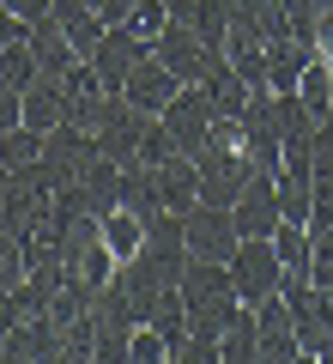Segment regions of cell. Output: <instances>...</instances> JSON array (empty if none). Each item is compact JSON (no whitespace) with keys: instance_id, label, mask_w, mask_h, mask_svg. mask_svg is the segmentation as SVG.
Segmentation results:
<instances>
[{"instance_id":"83f0119b","label":"cell","mask_w":333,"mask_h":364,"mask_svg":"<svg viewBox=\"0 0 333 364\" xmlns=\"http://www.w3.org/2000/svg\"><path fill=\"white\" fill-rule=\"evenodd\" d=\"M6 6H13L25 25H37V18H49V13H55V0H6Z\"/></svg>"},{"instance_id":"52a82bcc","label":"cell","mask_w":333,"mask_h":364,"mask_svg":"<svg viewBox=\"0 0 333 364\" xmlns=\"http://www.w3.org/2000/svg\"><path fill=\"white\" fill-rule=\"evenodd\" d=\"M255 328H261V364H291V358H303L297 316H291V304H285L279 291L255 304Z\"/></svg>"},{"instance_id":"ba28073f","label":"cell","mask_w":333,"mask_h":364,"mask_svg":"<svg viewBox=\"0 0 333 364\" xmlns=\"http://www.w3.org/2000/svg\"><path fill=\"white\" fill-rule=\"evenodd\" d=\"M231 219H236V231L243 237H273L285 225V207H279V182L273 176H255L243 188V195L231 200Z\"/></svg>"},{"instance_id":"4316f807","label":"cell","mask_w":333,"mask_h":364,"mask_svg":"<svg viewBox=\"0 0 333 364\" xmlns=\"http://www.w3.org/2000/svg\"><path fill=\"white\" fill-rule=\"evenodd\" d=\"M133 6H140V0H97L103 25H128V18H133Z\"/></svg>"},{"instance_id":"9a60e30c","label":"cell","mask_w":333,"mask_h":364,"mask_svg":"<svg viewBox=\"0 0 333 364\" xmlns=\"http://www.w3.org/2000/svg\"><path fill=\"white\" fill-rule=\"evenodd\" d=\"M103 243H109V255L116 261H133L146 249V219L133 207H116V213H103Z\"/></svg>"},{"instance_id":"f1b7e54d","label":"cell","mask_w":333,"mask_h":364,"mask_svg":"<svg viewBox=\"0 0 333 364\" xmlns=\"http://www.w3.org/2000/svg\"><path fill=\"white\" fill-rule=\"evenodd\" d=\"M315 55H321V61L333 67V6L321 13V25H315Z\"/></svg>"},{"instance_id":"4fadbf2b","label":"cell","mask_w":333,"mask_h":364,"mask_svg":"<svg viewBox=\"0 0 333 364\" xmlns=\"http://www.w3.org/2000/svg\"><path fill=\"white\" fill-rule=\"evenodd\" d=\"M55 18H61V31H67V43H73L79 55L91 61V49L103 43V13H97V0H55Z\"/></svg>"},{"instance_id":"484cf974","label":"cell","mask_w":333,"mask_h":364,"mask_svg":"<svg viewBox=\"0 0 333 364\" xmlns=\"http://www.w3.org/2000/svg\"><path fill=\"white\" fill-rule=\"evenodd\" d=\"M25 31H31V25H25V18L13 13V6H6V0H0V49H6V43H18Z\"/></svg>"},{"instance_id":"30bf717a","label":"cell","mask_w":333,"mask_h":364,"mask_svg":"<svg viewBox=\"0 0 333 364\" xmlns=\"http://www.w3.org/2000/svg\"><path fill=\"white\" fill-rule=\"evenodd\" d=\"M121 91H128L133 104L146 109V116H164V109H170V97L182 91V79L170 73V67L158 61V55H146V61H140V67L128 73V85H121Z\"/></svg>"},{"instance_id":"d4e9b609","label":"cell","mask_w":333,"mask_h":364,"mask_svg":"<svg viewBox=\"0 0 333 364\" xmlns=\"http://www.w3.org/2000/svg\"><path fill=\"white\" fill-rule=\"evenodd\" d=\"M13 122H25V91H18L13 79L0 73V134L13 128Z\"/></svg>"},{"instance_id":"5bb4252c","label":"cell","mask_w":333,"mask_h":364,"mask_svg":"<svg viewBox=\"0 0 333 364\" xmlns=\"http://www.w3.org/2000/svg\"><path fill=\"white\" fill-rule=\"evenodd\" d=\"M31 49H37V67H43V73H67V67L85 61V55L67 43V31H61V18H55V13L31 25Z\"/></svg>"},{"instance_id":"cb8c5ba5","label":"cell","mask_w":333,"mask_h":364,"mask_svg":"<svg viewBox=\"0 0 333 364\" xmlns=\"http://www.w3.org/2000/svg\"><path fill=\"white\" fill-rule=\"evenodd\" d=\"M170 25V6L164 0H140V6H133V18H128V31H140L146 43H158V31Z\"/></svg>"},{"instance_id":"7a4b0ae2","label":"cell","mask_w":333,"mask_h":364,"mask_svg":"<svg viewBox=\"0 0 333 364\" xmlns=\"http://www.w3.org/2000/svg\"><path fill=\"white\" fill-rule=\"evenodd\" d=\"M146 128H152V116H146L140 104H133L128 91H109L103 97V116H97V146L116 164H140V146H146Z\"/></svg>"},{"instance_id":"ac0fdd59","label":"cell","mask_w":333,"mask_h":364,"mask_svg":"<svg viewBox=\"0 0 333 364\" xmlns=\"http://www.w3.org/2000/svg\"><path fill=\"white\" fill-rule=\"evenodd\" d=\"M146 322H152L158 334H164L170 346H176V340L188 334V304H182V286H170V291H158V304H152V316H146Z\"/></svg>"},{"instance_id":"8992f818","label":"cell","mask_w":333,"mask_h":364,"mask_svg":"<svg viewBox=\"0 0 333 364\" xmlns=\"http://www.w3.org/2000/svg\"><path fill=\"white\" fill-rule=\"evenodd\" d=\"M146 55H152V43H146L140 31L109 25V31H103V43L91 49V67H97V79H103L109 91H121V85H128V73L146 61Z\"/></svg>"},{"instance_id":"f546056e","label":"cell","mask_w":333,"mask_h":364,"mask_svg":"<svg viewBox=\"0 0 333 364\" xmlns=\"http://www.w3.org/2000/svg\"><path fill=\"white\" fill-rule=\"evenodd\" d=\"M0 207H6V164H0Z\"/></svg>"},{"instance_id":"7402d4cb","label":"cell","mask_w":333,"mask_h":364,"mask_svg":"<svg viewBox=\"0 0 333 364\" xmlns=\"http://www.w3.org/2000/svg\"><path fill=\"white\" fill-rule=\"evenodd\" d=\"M128 358H133V364H170V340L158 334L152 322H140V328H133V346H128Z\"/></svg>"},{"instance_id":"5b68a950","label":"cell","mask_w":333,"mask_h":364,"mask_svg":"<svg viewBox=\"0 0 333 364\" xmlns=\"http://www.w3.org/2000/svg\"><path fill=\"white\" fill-rule=\"evenodd\" d=\"M231 279H236V291H243V304H261V298L279 291L285 261H279V249H273V237H243V243H236Z\"/></svg>"},{"instance_id":"603a6c76","label":"cell","mask_w":333,"mask_h":364,"mask_svg":"<svg viewBox=\"0 0 333 364\" xmlns=\"http://www.w3.org/2000/svg\"><path fill=\"white\" fill-rule=\"evenodd\" d=\"M128 346H133V328L97 322V358H103V364H121V358H128Z\"/></svg>"},{"instance_id":"2e32d148","label":"cell","mask_w":333,"mask_h":364,"mask_svg":"<svg viewBox=\"0 0 333 364\" xmlns=\"http://www.w3.org/2000/svg\"><path fill=\"white\" fill-rule=\"evenodd\" d=\"M218 358L224 364H255L261 358V328H255V304H249L243 316H236L224 334H218Z\"/></svg>"},{"instance_id":"277c9868","label":"cell","mask_w":333,"mask_h":364,"mask_svg":"<svg viewBox=\"0 0 333 364\" xmlns=\"http://www.w3.org/2000/svg\"><path fill=\"white\" fill-rule=\"evenodd\" d=\"M182 237H188V255H200V261H231L236 243H243L231 207H212V200H200V207L182 213Z\"/></svg>"},{"instance_id":"3957f363","label":"cell","mask_w":333,"mask_h":364,"mask_svg":"<svg viewBox=\"0 0 333 364\" xmlns=\"http://www.w3.org/2000/svg\"><path fill=\"white\" fill-rule=\"evenodd\" d=\"M170 128V140L182 146V152H200L206 146V134H212V122H218V104H212V91H206V79H194V85H182L176 97H170V109L158 116Z\"/></svg>"},{"instance_id":"e0dca14e","label":"cell","mask_w":333,"mask_h":364,"mask_svg":"<svg viewBox=\"0 0 333 364\" xmlns=\"http://www.w3.org/2000/svg\"><path fill=\"white\" fill-rule=\"evenodd\" d=\"M25 273H31L25 237H18L13 225H0V291H18V286H25Z\"/></svg>"},{"instance_id":"7c38bea8","label":"cell","mask_w":333,"mask_h":364,"mask_svg":"<svg viewBox=\"0 0 333 364\" xmlns=\"http://www.w3.org/2000/svg\"><path fill=\"white\" fill-rule=\"evenodd\" d=\"M309 61H315V43H309V37L267 43V91H297V79H303Z\"/></svg>"},{"instance_id":"8fae6325","label":"cell","mask_w":333,"mask_h":364,"mask_svg":"<svg viewBox=\"0 0 333 364\" xmlns=\"http://www.w3.org/2000/svg\"><path fill=\"white\" fill-rule=\"evenodd\" d=\"M61 122H67V79L61 73H37L25 85V128L49 134V128H61Z\"/></svg>"},{"instance_id":"4dcf8cb0","label":"cell","mask_w":333,"mask_h":364,"mask_svg":"<svg viewBox=\"0 0 333 364\" xmlns=\"http://www.w3.org/2000/svg\"><path fill=\"white\" fill-rule=\"evenodd\" d=\"M231 6H236V0H231Z\"/></svg>"},{"instance_id":"d6986e66","label":"cell","mask_w":333,"mask_h":364,"mask_svg":"<svg viewBox=\"0 0 333 364\" xmlns=\"http://www.w3.org/2000/svg\"><path fill=\"white\" fill-rule=\"evenodd\" d=\"M297 97H303L315 116H327V109H333V67L321 61V55L303 67V79H297Z\"/></svg>"},{"instance_id":"6da1fadb","label":"cell","mask_w":333,"mask_h":364,"mask_svg":"<svg viewBox=\"0 0 333 364\" xmlns=\"http://www.w3.org/2000/svg\"><path fill=\"white\" fill-rule=\"evenodd\" d=\"M152 55L170 67V73L182 79V85H194V79H206L218 61H224V49H212V43L200 37V31L188 25V18H170L164 31H158V43H152Z\"/></svg>"},{"instance_id":"44dd1931","label":"cell","mask_w":333,"mask_h":364,"mask_svg":"<svg viewBox=\"0 0 333 364\" xmlns=\"http://www.w3.org/2000/svg\"><path fill=\"white\" fill-rule=\"evenodd\" d=\"M0 73L13 79L18 91H25L31 79L43 73V67H37V49H31V31H25V37H18V43H6V49H0Z\"/></svg>"},{"instance_id":"9c48e42d","label":"cell","mask_w":333,"mask_h":364,"mask_svg":"<svg viewBox=\"0 0 333 364\" xmlns=\"http://www.w3.org/2000/svg\"><path fill=\"white\" fill-rule=\"evenodd\" d=\"M152 195H158V207H164V213L200 207V164H194L188 152H176V158H164V164H152Z\"/></svg>"},{"instance_id":"ffe728a7","label":"cell","mask_w":333,"mask_h":364,"mask_svg":"<svg viewBox=\"0 0 333 364\" xmlns=\"http://www.w3.org/2000/svg\"><path fill=\"white\" fill-rule=\"evenodd\" d=\"M37 152H43V134H37V128H25V122H13V128L0 134V164H6V170L37 164Z\"/></svg>"}]
</instances>
